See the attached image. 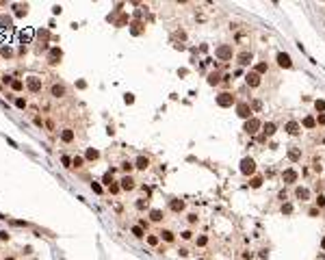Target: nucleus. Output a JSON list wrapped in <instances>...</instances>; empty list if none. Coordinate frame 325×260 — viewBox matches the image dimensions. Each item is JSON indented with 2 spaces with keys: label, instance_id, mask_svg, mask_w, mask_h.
<instances>
[{
  "label": "nucleus",
  "instance_id": "nucleus-12",
  "mask_svg": "<svg viewBox=\"0 0 325 260\" xmlns=\"http://www.w3.org/2000/svg\"><path fill=\"white\" fill-rule=\"evenodd\" d=\"M282 178H284V182H288V184H290V182H295V180H297V171H295V169H286V171L282 174Z\"/></svg>",
  "mask_w": 325,
  "mask_h": 260
},
{
  "label": "nucleus",
  "instance_id": "nucleus-21",
  "mask_svg": "<svg viewBox=\"0 0 325 260\" xmlns=\"http://www.w3.org/2000/svg\"><path fill=\"white\" fill-rule=\"evenodd\" d=\"M288 158H290V160H299V158H301V152L293 148V150H288Z\"/></svg>",
  "mask_w": 325,
  "mask_h": 260
},
{
  "label": "nucleus",
  "instance_id": "nucleus-2",
  "mask_svg": "<svg viewBox=\"0 0 325 260\" xmlns=\"http://www.w3.org/2000/svg\"><path fill=\"white\" fill-rule=\"evenodd\" d=\"M26 87H28L33 93H39V91H41V78H37V76H28Z\"/></svg>",
  "mask_w": 325,
  "mask_h": 260
},
{
  "label": "nucleus",
  "instance_id": "nucleus-42",
  "mask_svg": "<svg viewBox=\"0 0 325 260\" xmlns=\"http://www.w3.org/2000/svg\"><path fill=\"white\" fill-rule=\"evenodd\" d=\"M61 160H63V165H65V167H69V163H72V158H69V156H63Z\"/></svg>",
  "mask_w": 325,
  "mask_h": 260
},
{
  "label": "nucleus",
  "instance_id": "nucleus-50",
  "mask_svg": "<svg viewBox=\"0 0 325 260\" xmlns=\"http://www.w3.org/2000/svg\"><path fill=\"white\" fill-rule=\"evenodd\" d=\"M0 89H2V87H0Z\"/></svg>",
  "mask_w": 325,
  "mask_h": 260
},
{
  "label": "nucleus",
  "instance_id": "nucleus-31",
  "mask_svg": "<svg viewBox=\"0 0 325 260\" xmlns=\"http://www.w3.org/2000/svg\"><path fill=\"white\" fill-rule=\"evenodd\" d=\"M15 106H17V108H26V100H24V98H17V100H15Z\"/></svg>",
  "mask_w": 325,
  "mask_h": 260
},
{
  "label": "nucleus",
  "instance_id": "nucleus-8",
  "mask_svg": "<svg viewBox=\"0 0 325 260\" xmlns=\"http://www.w3.org/2000/svg\"><path fill=\"white\" fill-rule=\"evenodd\" d=\"M50 93H52L54 98H63V96H65V87L59 85V82H54L52 87H50Z\"/></svg>",
  "mask_w": 325,
  "mask_h": 260
},
{
  "label": "nucleus",
  "instance_id": "nucleus-32",
  "mask_svg": "<svg viewBox=\"0 0 325 260\" xmlns=\"http://www.w3.org/2000/svg\"><path fill=\"white\" fill-rule=\"evenodd\" d=\"M0 54H2V57L7 59V57H11V54H13V50H11V48H7V46H5V48L0 50Z\"/></svg>",
  "mask_w": 325,
  "mask_h": 260
},
{
  "label": "nucleus",
  "instance_id": "nucleus-44",
  "mask_svg": "<svg viewBox=\"0 0 325 260\" xmlns=\"http://www.w3.org/2000/svg\"><path fill=\"white\" fill-rule=\"evenodd\" d=\"M206 241H208L206 236H199V239H197V243H199V245H206Z\"/></svg>",
  "mask_w": 325,
  "mask_h": 260
},
{
  "label": "nucleus",
  "instance_id": "nucleus-48",
  "mask_svg": "<svg viewBox=\"0 0 325 260\" xmlns=\"http://www.w3.org/2000/svg\"><path fill=\"white\" fill-rule=\"evenodd\" d=\"M321 245H323V249H325V239H323V243H321Z\"/></svg>",
  "mask_w": 325,
  "mask_h": 260
},
{
  "label": "nucleus",
  "instance_id": "nucleus-46",
  "mask_svg": "<svg viewBox=\"0 0 325 260\" xmlns=\"http://www.w3.org/2000/svg\"><path fill=\"white\" fill-rule=\"evenodd\" d=\"M7 239H9V234H7V232H0V241H7Z\"/></svg>",
  "mask_w": 325,
  "mask_h": 260
},
{
  "label": "nucleus",
  "instance_id": "nucleus-1",
  "mask_svg": "<svg viewBox=\"0 0 325 260\" xmlns=\"http://www.w3.org/2000/svg\"><path fill=\"white\" fill-rule=\"evenodd\" d=\"M241 171H243L245 176H252V174L256 171V163H254V158H243V160H241Z\"/></svg>",
  "mask_w": 325,
  "mask_h": 260
},
{
  "label": "nucleus",
  "instance_id": "nucleus-16",
  "mask_svg": "<svg viewBox=\"0 0 325 260\" xmlns=\"http://www.w3.org/2000/svg\"><path fill=\"white\" fill-rule=\"evenodd\" d=\"M249 61H252V52H241L238 54V63L241 65H247Z\"/></svg>",
  "mask_w": 325,
  "mask_h": 260
},
{
  "label": "nucleus",
  "instance_id": "nucleus-11",
  "mask_svg": "<svg viewBox=\"0 0 325 260\" xmlns=\"http://www.w3.org/2000/svg\"><path fill=\"white\" fill-rule=\"evenodd\" d=\"M278 63H280V67H290V65H293V61H290V57H288L286 52H280V54H278Z\"/></svg>",
  "mask_w": 325,
  "mask_h": 260
},
{
  "label": "nucleus",
  "instance_id": "nucleus-19",
  "mask_svg": "<svg viewBox=\"0 0 325 260\" xmlns=\"http://www.w3.org/2000/svg\"><path fill=\"white\" fill-rule=\"evenodd\" d=\"M182 208H184V202H182V200H173V202H171V210L178 212V210H182Z\"/></svg>",
  "mask_w": 325,
  "mask_h": 260
},
{
  "label": "nucleus",
  "instance_id": "nucleus-7",
  "mask_svg": "<svg viewBox=\"0 0 325 260\" xmlns=\"http://www.w3.org/2000/svg\"><path fill=\"white\" fill-rule=\"evenodd\" d=\"M61 61V50L59 48H52V50H50V54H48V63L50 65H57Z\"/></svg>",
  "mask_w": 325,
  "mask_h": 260
},
{
  "label": "nucleus",
  "instance_id": "nucleus-15",
  "mask_svg": "<svg viewBox=\"0 0 325 260\" xmlns=\"http://www.w3.org/2000/svg\"><path fill=\"white\" fill-rule=\"evenodd\" d=\"M61 139L65 141V143H72V141H74V132H72V128H65V130L61 132Z\"/></svg>",
  "mask_w": 325,
  "mask_h": 260
},
{
  "label": "nucleus",
  "instance_id": "nucleus-9",
  "mask_svg": "<svg viewBox=\"0 0 325 260\" xmlns=\"http://www.w3.org/2000/svg\"><path fill=\"white\" fill-rule=\"evenodd\" d=\"M245 80H247L249 87H258V85H260V76H258L256 72H249V74L245 76Z\"/></svg>",
  "mask_w": 325,
  "mask_h": 260
},
{
  "label": "nucleus",
  "instance_id": "nucleus-30",
  "mask_svg": "<svg viewBox=\"0 0 325 260\" xmlns=\"http://www.w3.org/2000/svg\"><path fill=\"white\" fill-rule=\"evenodd\" d=\"M102 180H104V184H109V186H111V182H113V171L104 174V178H102Z\"/></svg>",
  "mask_w": 325,
  "mask_h": 260
},
{
  "label": "nucleus",
  "instance_id": "nucleus-41",
  "mask_svg": "<svg viewBox=\"0 0 325 260\" xmlns=\"http://www.w3.org/2000/svg\"><path fill=\"white\" fill-rule=\"evenodd\" d=\"M316 122H319V124H323V126H325V113H319V119H316Z\"/></svg>",
  "mask_w": 325,
  "mask_h": 260
},
{
  "label": "nucleus",
  "instance_id": "nucleus-39",
  "mask_svg": "<svg viewBox=\"0 0 325 260\" xmlns=\"http://www.w3.org/2000/svg\"><path fill=\"white\" fill-rule=\"evenodd\" d=\"M316 204L323 208V206H325V197H323V195H319V197H316Z\"/></svg>",
  "mask_w": 325,
  "mask_h": 260
},
{
  "label": "nucleus",
  "instance_id": "nucleus-45",
  "mask_svg": "<svg viewBox=\"0 0 325 260\" xmlns=\"http://www.w3.org/2000/svg\"><path fill=\"white\" fill-rule=\"evenodd\" d=\"M191 234H193L191 230H187V232H182V239H191Z\"/></svg>",
  "mask_w": 325,
  "mask_h": 260
},
{
  "label": "nucleus",
  "instance_id": "nucleus-20",
  "mask_svg": "<svg viewBox=\"0 0 325 260\" xmlns=\"http://www.w3.org/2000/svg\"><path fill=\"white\" fill-rule=\"evenodd\" d=\"M273 132H275V124H271V122L264 124V137H271Z\"/></svg>",
  "mask_w": 325,
  "mask_h": 260
},
{
  "label": "nucleus",
  "instance_id": "nucleus-35",
  "mask_svg": "<svg viewBox=\"0 0 325 260\" xmlns=\"http://www.w3.org/2000/svg\"><path fill=\"white\" fill-rule=\"evenodd\" d=\"M147 243H150V245H156V243H158V236H147Z\"/></svg>",
  "mask_w": 325,
  "mask_h": 260
},
{
  "label": "nucleus",
  "instance_id": "nucleus-49",
  "mask_svg": "<svg viewBox=\"0 0 325 260\" xmlns=\"http://www.w3.org/2000/svg\"><path fill=\"white\" fill-rule=\"evenodd\" d=\"M5 260H13V258H5Z\"/></svg>",
  "mask_w": 325,
  "mask_h": 260
},
{
  "label": "nucleus",
  "instance_id": "nucleus-47",
  "mask_svg": "<svg viewBox=\"0 0 325 260\" xmlns=\"http://www.w3.org/2000/svg\"><path fill=\"white\" fill-rule=\"evenodd\" d=\"M137 208H139V210H141V208H145V202H143V200H139V202H137Z\"/></svg>",
  "mask_w": 325,
  "mask_h": 260
},
{
  "label": "nucleus",
  "instance_id": "nucleus-33",
  "mask_svg": "<svg viewBox=\"0 0 325 260\" xmlns=\"http://www.w3.org/2000/svg\"><path fill=\"white\" fill-rule=\"evenodd\" d=\"M282 212H286V215H288V212H293V204H284V206H282Z\"/></svg>",
  "mask_w": 325,
  "mask_h": 260
},
{
  "label": "nucleus",
  "instance_id": "nucleus-29",
  "mask_svg": "<svg viewBox=\"0 0 325 260\" xmlns=\"http://www.w3.org/2000/svg\"><path fill=\"white\" fill-rule=\"evenodd\" d=\"M314 106H316V111H319V113H323V111H325V102H323V100H316V102H314Z\"/></svg>",
  "mask_w": 325,
  "mask_h": 260
},
{
  "label": "nucleus",
  "instance_id": "nucleus-38",
  "mask_svg": "<svg viewBox=\"0 0 325 260\" xmlns=\"http://www.w3.org/2000/svg\"><path fill=\"white\" fill-rule=\"evenodd\" d=\"M91 189H93V191H95V193H102V186H100L98 182H95V184H91Z\"/></svg>",
  "mask_w": 325,
  "mask_h": 260
},
{
  "label": "nucleus",
  "instance_id": "nucleus-18",
  "mask_svg": "<svg viewBox=\"0 0 325 260\" xmlns=\"http://www.w3.org/2000/svg\"><path fill=\"white\" fill-rule=\"evenodd\" d=\"M295 195H297L299 200H308V197H310V193H308V189H297V191H295Z\"/></svg>",
  "mask_w": 325,
  "mask_h": 260
},
{
  "label": "nucleus",
  "instance_id": "nucleus-37",
  "mask_svg": "<svg viewBox=\"0 0 325 260\" xmlns=\"http://www.w3.org/2000/svg\"><path fill=\"white\" fill-rule=\"evenodd\" d=\"M121 169H124V171H130V169H132V163H124Z\"/></svg>",
  "mask_w": 325,
  "mask_h": 260
},
{
  "label": "nucleus",
  "instance_id": "nucleus-36",
  "mask_svg": "<svg viewBox=\"0 0 325 260\" xmlns=\"http://www.w3.org/2000/svg\"><path fill=\"white\" fill-rule=\"evenodd\" d=\"M260 184H262V180H260V178H254V180H252V186H254V189H258Z\"/></svg>",
  "mask_w": 325,
  "mask_h": 260
},
{
  "label": "nucleus",
  "instance_id": "nucleus-24",
  "mask_svg": "<svg viewBox=\"0 0 325 260\" xmlns=\"http://www.w3.org/2000/svg\"><path fill=\"white\" fill-rule=\"evenodd\" d=\"M83 163H85L83 156H74V158H72V165H74V167H83Z\"/></svg>",
  "mask_w": 325,
  "mask_h": 260
},
{
  "label": "nucleus",
  "instance_id": "nucleus-26",
  "mask_svg": "<svg viewBox=\"0 0 325 260\" xmlns=\"http://www.w3.org/2000/svg\"><path fill=\"white\" fill-rule=\"evenodd\" d=\"M132 234L137 236V239H141V236H143V228H141V225H135V228H132Z\"/></svg>",
  "mask_w": 325,
  "mask_h": 260
},
{
  "label": "nucleus",
  "instance_id": "nucleus-22",
  "mask_svg": "<svg viewBox=\"0 0 325 260\" xmlns=\"http://www.w3.org/2000/svg\"><path fill=\"white\" fill-rule=\"evenodd\" d=\"M87 158H89V160H95V158H100V152L91 148V150H87Z\"/></svg>",
  "mask_w": 325,
  "mask_h": 260
},
{
  "label": "nucleus",
  "instance_id": "nucleus-23",
  "mask_svg": "<svg viewBox=\"0 0 325 260\" xmlns=\"http://www.w3.org/2000/svg\"><path fill=\"white\" fill-rule=\"evenodd\" d=\"M161 236H163L167 243H171V241H173V232H169V230H163V232H161Z\"/></svg>",
  "mask_w": 325,
  "mask_h": 260
},
{
  "label": "nucleus",
  "instance_id": "nucleus-13",
  "mask_svg": "<svg viewBox=\"0 0 325 260\" xmlns=\"http://www.w3.org/2000/svg\"><path fill=\"white\" fill-rule=\"evenodd\" d=\"M299 130H301V126H299L297 122H288L286 124V132L288 134H299Z\"/></svg>",
  "mask_w": 325,
  "mask_h": 260
},
{
  "label": "nucleus",
  "instance_id": "nucleus-4",
  "mask_svg": "<svg viewBox=\"0 0 325 260\" xmlns=\"http://www.w3.org/2000/svg\"><path fill=\"white\" fill-rule=\"evenodd\" d=\"M236 113H238V117H245V119H249V115H252V106L245 104V102H241V104L236 106Z\"/></svg>",
  "mask_w": 325,
  "mask_h": 260
},
{
  "label": "nucleus",
  "instance_id": "nucleus-27",
  "mask_svg": "<svg viewBox=\"0 0 325 260\" xmlns=\"http://www.w3.org/2000/svg\"><path fill=\"white\" fill-rule=\"evenodd\" d=\"M11 87H13V91H20V89L24 87V82H22V80H11Z\"/></svg>",
  "mask_w": 325,
  "mask_h": 260
},
{
  "label": "nucleus",
  "instance_id": "nucleus-6",
  "mask_svg": "<svg viewBox=\"0 0 325 260\" xmlns=\"http://www.w3.org/2000/svg\"><path fill=\"white\" fill-rule=\"evenodd\" d=\"M258 128H260V122H258V119H254V117H252V119H247V124H245V130H247L249 134L258 132Z\"/></svg>",
  "mask_w": 325,
  "mask_h": 260
},
{
  "label": "nucleus",
  "instance_id": "nucleus-10",
  "mask_svg": "<svg viewBox=\"0 0 325 260\" xmlns=\"http://www.w3.org/2000/svg\"><path fill=\"white\" fill-rule=\"evenodd\" d=\"M121 189H124V191H132V189H135V180L130 178V176H124L121 178V184H119Z\"/></svg>",
  "mask_w": 325,
  "mask_h": 260
},
{
  "label": "nucleus",
  "instance_id": "nucleus-25",
  "mask_svg": "<svg viewBox=\"0 0 325 260\" xmlns=\"http://www.w3.org/2000/svg\"><path fill=\"white\" fill-rule=\"evenodd\" d=\"M264 72H267V63H258V65H256V74L260 76V74H264Z\"/></svg>",
  "mask_w": 325,
  "mask_h": 260
},
{
  "label": "nucleus",
  "instance_id": "nucleus-40",
  "mask_svg": "<svg viewBox=\"0 0 325 260\" xmlns=\"http://www.w3.org/2000/svg\"><path fill=\"white\" fill-rule=\"evenodd\" d=\"M109 189H111V193H117V191H119V189H121V186H119V184H111Z\"/></svg>",
  "mask_w": 325,
  "mask_h": 260
},
{
  "label": "nucleus",
  "instance_id": "nucleus-5",
  "mask_svg": "<svg viewBox=\"0 0 325 260\" xmlns=\"http://www.w3.org/2000/svg\"><path fill=\"white\" fill-rule=\"evenodd\" d=\"M219 59H232V48H228V46H221V48H217V52H215Z\"/></svg>",
  "mask_w": 325,
  "mask_h": 260
},
{
  "label": "nucleus",
  "instance_id": "nucleus-34",
  "mask_svg": "<svg viewBox=\"0 0 325 260\" xmlns=\"http://www.w3.org/2000/svg\"><path fill=\"white\" fill-rule=\"evenodd\" d=\"M208 82H210V85H217V82H219V76H217V74H210Z\"/></svg>",
  "mask_w": 325,
  "mask_h": 260
},
{
  "label": "nucleus",
  "instance_id": "nucleus-17",
  "mask_svg": "<svg viewBox=\"0 0 325 260\" xmlns=\"http://www.w3.org/2000/svg\"><path fill=\"white\" fill-rule=\"evenodd\" d=\"M150 219H152V221H161V219H163V210L154 208L152 212H150Z\"/></svg>",
  "mask_w": 325,
  "mask_h": 260
},
{
  "label": "nucleus",
  "instance_id": "nucleus-43",
  "mask_svg": "<svg viewBox=\"0 0 325 260\" xmlns=\"http://www.w3.org/2000/svg\"><path fill=\"white\" fill-rule=\"evenodd\" d=\"M135 102V98H132V93H128V96H126V104H132Z\"/></svg>",
  "mask_w": 325,
  "mask_h": 260
},
{
  "label": "nucleus",
  "instance_id": "nucleus-3",
  "mask_svg": "<svg viewBox=\"0 0 325 260\" xmlns=\"http://www.w3.org/2000/svg\"><path fill=\"white\" fill-rule=\"evenodd\" d=\"M232 102H234L232 93H219V96H217V104L219 106H232Z\"/></svg>",
  "mask_w": 325,
  "mask_h": 260
},
{
  "label": "nucleus",
  "instance_id": "nucleus-14",
  "mask_svg": "<svg viewBox=\"0 0 325 260\" xmlns=\"http://www.w3.org/2000/svg\"><path fill=\"white\" fill-rule=\"evenodd\" d=\"M147 165H150V158L147 156H139L137 163H135V167L137 169H147Z\"/></svg>",
  "mask_w": 325,
  "mask_h": 260
},
{
  "label": "nucleus",
  "instance_id": "nucleus-28",
  "mask_svg": "<svg viewBox=\"0 0 325 260\" xmlns=\"http://www.w3.org/2000/svg\"><path fill=\"white\" fill-rule=\"evenodd\" d=\"M314 124H316V122H314V117H306V119H304V126H306V128H312Z\"/></svg>",
  "mask_w": 325,
  "mask_h": 260
}]
</instances>
